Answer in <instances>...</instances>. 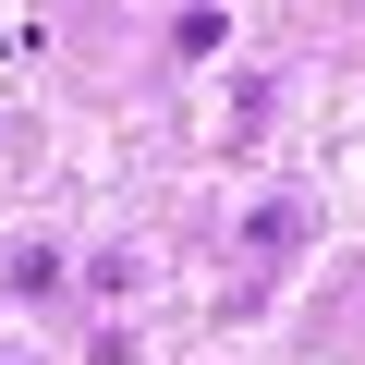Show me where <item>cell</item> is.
<instances>
[{
	"mask_svg": "<svg viewBox=\"0 0 365 365\" xmlns=\"http://www.w3.org/2000/svg\"><path fill=\"white\" fill-rule=\"evenodd\" d=\"M220 37H232V13H220V0H207V13H182V25H170V49H182V61H207Z\"/></svg>",
	"mask_w": 365,
	"mask_h": 365,
	"instance_id": "obj_1",
	"label": "cell"
},
{
	"mask_svg": "<svg viewBox=\"0 0 365 365\" xmlns=\"http://www.w3.org/2000/svg\"><path fill=\"white\" fill-rule=\"evenodd\" d=\"M292 232H304V207H292V195H280V207H256V220H244V244H256V256H280V244H292Z\"/></svg>",
	"mask_w": 365,
	"mask_h": 365,
	"instance_id": "obj_2",
	"label": "cell"
}]
</instances>
